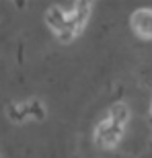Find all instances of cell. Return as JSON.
Listing matches in <instances>:
<instances>
[{"label":"cell","mask_w":152,"mask_h":158,"mask_svg":"<svg viewBox=\"0 0 152 158\" xmlns=\"http://www.w3.org/2000/svg\"><path fill=\"white\" fill-rule=\"evenodd\" d=\"M123 135V127L121 125H117L115 121H111L109 117H105L103 121L97 123V127H95V144L99 148H113L119 144Z\"/></svg>","instance_id":"6da1fadb"},{"label":"cell","mask_w":152,"mask_h":158,"mask_svg":"<svg viewBox=\"0 0 152 158\" xmlns=\"http://www.w3.org/2000/svg\"><path fill=\"white\" fill-rule=\"evenodd\" d=\"M129 25L138 37L152 39V8H138L129 19Z\"/></svg>","instance_id":"7a4b0ae2"},{"label":"cell","mask_w":152,"mask_h":158,"mask_svg":"<svg viewBox=\"0 0 152 158\" xmlns=\"http://www.w3.org/2000/svg\"><path fill=\"white\" fill-rule=\"evenodd\" d=\"M68 21H70V10H66V8H62V6H52V8H47L45 12V23L47 27L53 31V33H58V31H62L68 25Z\"/></svg>","instance_id":"3957f363"},{"label":"cell","mask_w":152,"mask_h":158,"mask_svg":"<svg viewBox=\"0 0 152 158\" xmlns=\"http://www.w3.org/2000/svg\"><path fill=\"white\" fill-rule=\"evenodd\" d=\"M91 10H93V4H91V2H76L70 8V23L78 29V33H80L82 27L87 25Z\"/></svg>","instance_id":"277c9868"},{"label":"cell","mask_w":152,"mask_h":158,"mask_svg":"<svg viewBox=\"0 0 152 158\" xmlns=\"http://www.w3.org/2000/svg\"><path fill=\"white\" fill-rule=\"evenodd\" d=\"M107 117L111 119V121H115L117 125L125 127V123L129 121V109H128V105H125V103H115V105H111V107H109Z\"/></svg>","instance_id":"5b68a950"},{"label":"cell","mask_w":152,"mask_h":158,"mask_svg":"<svg viewBox=\"0 0 152 158\" xmlns=\"http://www.w3.org/2000/svg\"><path fill=\"white\" fill-rule=\"evenodd\" d=\"M6 113H8V119H11V121H15V123H23L25 119L29 117L27 103H12V105H8Z\"/></svg>","instance_id":"8992f818"},{"label":"cell","mask_w":152,"mask_h":158,"mask_svg":"<svg viewBox=\"0 0 152 158\" xmlns=\"http://www.w3.org/2000/svg\"><path fill=\"white\" fill-rule=\"evenodd\" d=\"M27 109H29V117H35L37 121L45 119V107L41 105V101H37V99L27 101Z\"/></svg>","instance_id":"52a82bcc"}]
</instances>
